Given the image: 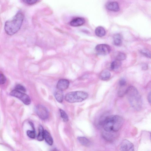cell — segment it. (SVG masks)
Returning a JSON list of instances; mask_svg holds the SVG:
<instances>
[{"mask_svg": "<svg viewBox=\"0 0 151 151\" xmlns=\"http://www.w3.org/2000/svg\"><path fill=\"white\" fill-rule=\"evenodd\" d=\"M24 16L21 12H18L11 19L6 21L4 25V29L9 35H13L18 32L21 28Z\"/></svg>", "mask_w": 151, "mask_h": 151, "instance_id": "cell-1", "label": "cell"}, {"mask_svg": "<svg viewBox=\"0 0 151 151\" xmlns=\"http://www.w3.org/2000/svg\"><path fill=\"white\" fill-rule=\"evenodd\" d=\"M124 122L123 119L119 116L108 115L104 122L102 127L106 131L116 132L121 128Z\"/></svg>", "mask_w": 151, "mask_h": 151, "instance_id": "cell-2", "label": "cell"}, {"mask_svg": "<svg viewBox=\"0 0 151 151\" xmlns=\"http://www.w3.org/2000/svg\"><path fill=\"white\" fill-rule=\"evenodd\" d=\"M126 94L131 106L136 111L141 110L142 105V99L136 88L132 86L128 87Z\"/></svg>", "mask_w": 151, "mask_h": 151, "instance_id": "cell-3", "label": "cell"}, {"mask_svg": "<svg viewBox=\"0 0 151 151\" xmlns=\"http://www.w3.org/2000/svg\"><path fill=\"white\" fill-rule=\"evenodd\" d=\"M88 97V94L82 91L70 92L65 95V101L70 103H75L82 102L86 99Z\"/></svg>", "mask_w": 151, "mask_h": 151, "instance_id": "cell-4", "label": "cell"}, {"mask_svg": "<svg viewBox=\"0 0 151 151\" xmlns=\"http://www.w3.org/2000/svg\"><path fill=\"white\" fill-rule=\"evenodd\" d=\"M10 94L20 100L25 105H28L31 103V100L29 97L20 91L16 89L13 90L11 91Z\"/></svg>", "mask_w": 151, "mask_h": 151, "instance_id": "cell-5", "label": "cell"}, {"mask_svg": "<svg viewBox=\"0 0 151 151\" xmlns=\"http://www.w3.org/2000/svg\"><path fill=\"white\" fill-rule=\"evenodd\" d=\"M35 112L40 118L42 120L47 119L49 116V113L47 108L44 106L38 105L35 108Z\"/></svg>", "mask_w": 151, "mask_h": 151, "instance_id": "cell-6", "label": "cell"}, {"mask_svg": "<svg viewBox=\"0 0 151 151\" xmlns=\"http://www.w3.org/2000/svg\"><path fill=\"white\" fill-rule=\"evenodd\" d=\"M95 49L98 54L102 55H108L111 50L110 46L106 44H99L96 46Z\"/></svg>", "mask_w": 151, "mask_h": 151, "instance_id": "cell-7", "label": "cell"}, {"mask_svg": "<svg viewBox=\"0 0 151 151\" xmlns=\"http://www.w3.org/2000/svg\"><path fill=\"white\" fill-rule=\"evenodd\" d=\"M121 151H133L134 150V147L133 144L127 139L123 140L119 146Z\"/></svg>", "mask_w": 151, "mask_h": 151, "instance_id": "cell-8", "label": "cell"}, {"mask_svg": "<svg viewBox=\"0 0 151 151\" xmlns=\"http://www.w3.org/2000/svg\"><path fill=\"white\" fill-rule=\"evenodd\" d=\"M69 82L65 79H61L58 82L56 87L58 90L63 91L69 87Z\"/></svg>", "mask_w": 151, "mask_h": 151, "instance_id": "cell-9", "label": "cell"}, {"mask_svg": "<svg viewBox=\"0 0 151 151\" xmlns=\"http://www.w3.org/2000/svg\"><path fill=\"white\" fill-rule=\"evenodd\" d=\"M106 6L107 9L113 12H118L120 9L119 4L116 1L108 2L106 4Z\"/></svg>", "mask_w": 151, "mask_h": 151, "instance_id": "cell-10", "label": "cell"}, {"mask_svg": "<svg viewBox=\"0 0 151 151\" xmlns=\"http://www.w3.org/2000/svg\"><path fill=\"white\" fill-rule=\"evenodd\" d=\"M85 22V20L84 18L78 17L72 20L70 22V24L73 27H78L82 25Z\"/></svg>", "mask_w": 151, "mask_h": 151, "instance_id": "cell-11", "label": "cell"}, {"mask_svg": "<svg viewBox=\"0 0 151 151\" xmlns=\"http://www.w3.org/2000/svg\"><path fill=\"white\" fill-rule=\"evenodd\" d=\"M115 132H107L105 131L102 133L103 138L109 142L113 141L115 137Z\"/></svg>", "mask_w": 151, "mask_h": 151, "instance_id": "cell-12", "label": "cell"}, {"mask_svg": "<svg viewBox=\"0 0 151 151\" xmlns=\"http://www.w3.org/2000/svg\"><path fill=\"white\" fill-rule=\"evenodd\" d=\"M113 44L117 46H120L122 43V37L119 34H116L113 36Z\"/></svg>", "mask_w": 151, "mask_h": 151, "instance_id": "cell-13", "label": "cell"}, {"mask_svg": "<svg viewBox=\"0 0 151 151\" xmlns=\"http://www.w3.org/2000/svg\"><path fill=\"white\" fill-rule=\"evenodd\" d=\"M44 139L48 145H52L53 140L52 137L49 132L46 130L44 131Z\"/></svg>", "mask_w": 151, "mask_h": 151, "instance_id": "cell-14", "label": "cell"}, {"mask_svg": "<svg viewBox=\"0 0 151 151\" xmlns=\"http://www.w3.org/2000/svg\"><path fill=\"white\" fill-rule=\"evenodd\" d=\"M95 33L97 36L101 37L105 35L106 31L104 27L101 26H99L96 28Z\"/></svg>", "mask_w": 151, "mask_h": 151, "instance_id": "cell-15", "label": "cell"}, {"mask_svg": "<svg viewBox=\"0 0 151 151\" xmlns=\"http://www.w3.org/2000/svg\"><path fill=\"white\" fill-rule=\"evenodd\" d=\"M78 142L83 146L88 147L90 145V141L84 137H79L77 138Z\"/></svg>", "mask_w": 151, "mask_h": 151, "instance_id": "cell-16", "label": "cell"}, {"mask_svg": "<svg viewBox=\"0 0 151 151\" xmlns=\"http://www.w3.org/2000/svg\"><path fill=\"white\" fill-rule=\"evenodd\" d=\"M111 74L108 71L104 70L101 72L100 75V79L103 81H106L109 79L110 78Z\"/></svg>", "mask_w": 151, "mask_h": 151, "instance_id": "cell-17", "label": "cell"}, {"mask_svg": "<svg viewBox=\"0 0 151 151\" xmlns=\"http://www.w3.org/2000/svg\"><path fill=\"white\" fill-rule=\"evenodd\" d=\"M54 96L56 100L59 102H62L63 99V94L62 91L58 90L54 94Z\"/></svg>", "mask_w": 151, "mask_h": 151, "instance_id": "cell-18", "label": "cell"}, {"mask_svg": "<svg viewBox=\"0 0 151 151\" xmlns=\"http://www.w3.org/2000/svg\"><path fill=\"white\" fill-rule=\"evenodd\" d=\"M115 60L121 61L124 60L126 58V55L122 52H117L114 55Z\"/></svg>", "mask_w": 151, "mask_h": 151, "instance_id": "cell-19", "label": "cell"}, {"mask_svg": "<svg viewBox=\"0 0 151 151\" xmlns=\"http://www.w3.org/2000/svg\"><path fill=\"white\" fill-rule=\"evenodd\" d=\"M121 65V63L120 61L115 60L111 63V68L113 70H116L118 69Z\"/></svg>", "mask_w": 151, "mask_h": 151, "instance_id": "cell-20", "label": "cell"}, {"mask_svg": "<svg viewBox=\"0 0 151 151\" xmlns=\"http://www.w3.org/2000/svg\"><path fill=\"white\" fill-rule=\"evenodd\" d=\"M44 131L42 126L40 125L38 128V134L37 137V139L39 141H42L44 139Z\"/></svg>", "mask_w": 151, "mask_h": 151, "instance_id": "cell-21", "label": "cell"}, {"mask_svg": "<svg viewBox=\"0 0 151 151\" xmlns=\"http://www.w3.org/2000/svg\"><path fill=\"white\" fill-rule=\"evenodd\" d=\"M143 55L147 58H151V52L148 49H143L139 51Z\"/></svg>", "mask_w": 151, "mask_h": 151, "instance_id": "cell-22", "label": "cell"}, {"mask_svg": "<svg viewBox=\"0 0 151 151\" xmlns=\"http://www.w3.org/2000/svg\"><path fill=\"white\" fill-rule=\"evenodd\" d=\"M60 116L63 121L65 122H67L69 120L68 116L66 112L63 110L60 109Z\"/></svg>", "mask_w": 151, "mask_h": 151, "instance_id": "cell-23", "label": "cell"}, {"mask_svg": "<svg viewBox=\"0 0 151 151\" xmlns=\"http://www.w3.org/2000/svg\"><path fill=\"white\" fill-rule=\"evenodd\" d=\"M24 3L29 5H32L36 3L39 0H21Z\"/></svg>", "mask_w": 151, "mask_h": 151, "instance_id": "cell-24", "label": "cell"}, {"mask_svg": "<svg viewBox=\"0 0 151 151\" xmlns=\"http://www.w3.org/2000/svg\"><path fill=\"white\" fill-rule=\"evenodd\" d=\"M27 135L30 138L32 139H34L36 136V134L35 131L34 130H28L27 132Z\"/></svg>", "mask_w": 151, "mask_h": 151, "instance_id": "cell-25", "label": "cell"}, {"mask_svg": "<svg viewBox=\"0 0 151 151\" xmlns=\"http://www.w3.org/2000/svg\"><path fill=\"white\" fill-rule=\"evenodd\" d=\"M15 89L23 92H25L26 91V89L24 87L20 84L17 85L15 87Z\"/></svg>", "mask_w": 151, "mask_h": 151, "instance_id": "cell-26", "label": "cell"}, {"mask_svg": "<svg viewBox=\"0 0 151 151\" xmlns=\"http://www.w3.org/2000/svg\"><path fill=\"white\" fill-rule=\"evenodd\" d=\"M126 81L124 78H122L119 81V84L121 87H124L126 85Z\"/></svg>", "mask_w": 151, "mask_h": 151, "instance_id": "cell-27", "label": "cell"}, {"mask_svg": "<svg viewBox=\"0 0 151 151\" xmlns=\"http://www.w3.org/2000/svg\"><path fill=\"white\" fill-rule=\"evenodd\" d=\"M6 79L4 76L1 73L0 75V83L1 84H4L6 81Z\"/></svg>", "mask_w": 151, "mask_h": 151, "instance_id": "cell-28", "label": "cell"}, {"mask_svg": "<svg viewBox=\"0 0 151 151\" xmlns=\"http://www.w3.org/2000/svg\"><path fill=\"white\" fill-rule=\"evenodd\" d=\"M147 98L149 102L151 104V91L148 94Z\"/></svg>", "mask_w": 151, "mask_h": 151, "instance_id": "cell-29", "label": "cell"}, {"mask_svg": "<svg viewBox=\"0 0 151 151\" xmlns=\"http://www.w3.org/2000/svg\"><path fill=\"white\" fill-rule=\"evenodd\" d=\"M147 67V65L146 64H144L142 66V68L143 70H146Z\"/></svg>", "mask_w": 151, "mask_h": 151, "instance_id": "cell-30", "label": "cell"}, {"mask_svg": "<svg viewBox=\"0 0 151 151\" xmlns=\"http://www.w3.org/2000/svg\"><path fill=\"white\" fill-rule=\"evenodd\" d=\"M29 123L30 125V126L32 127V128L33 130L35 131V127H34L33 124L32 123V122H29Z\"/></svg>", "mask_w": 151, "mask_h": 151, "instance_id": "cell-31", "label": "cell"}, {"mask_svg": "<svg viewBox=\"0 0 151 151\" xmlns=\"http://www.w3.org/2000/svg\"><path fill=\"white\" fill-rule=\"evenodd\" d=\"M150 139H151V133L150 134Z\"/></svg>", "mask_w": 151, "mask_h": 151, "instance_id": "cell-32", "label": "cell"}]
</instances>
